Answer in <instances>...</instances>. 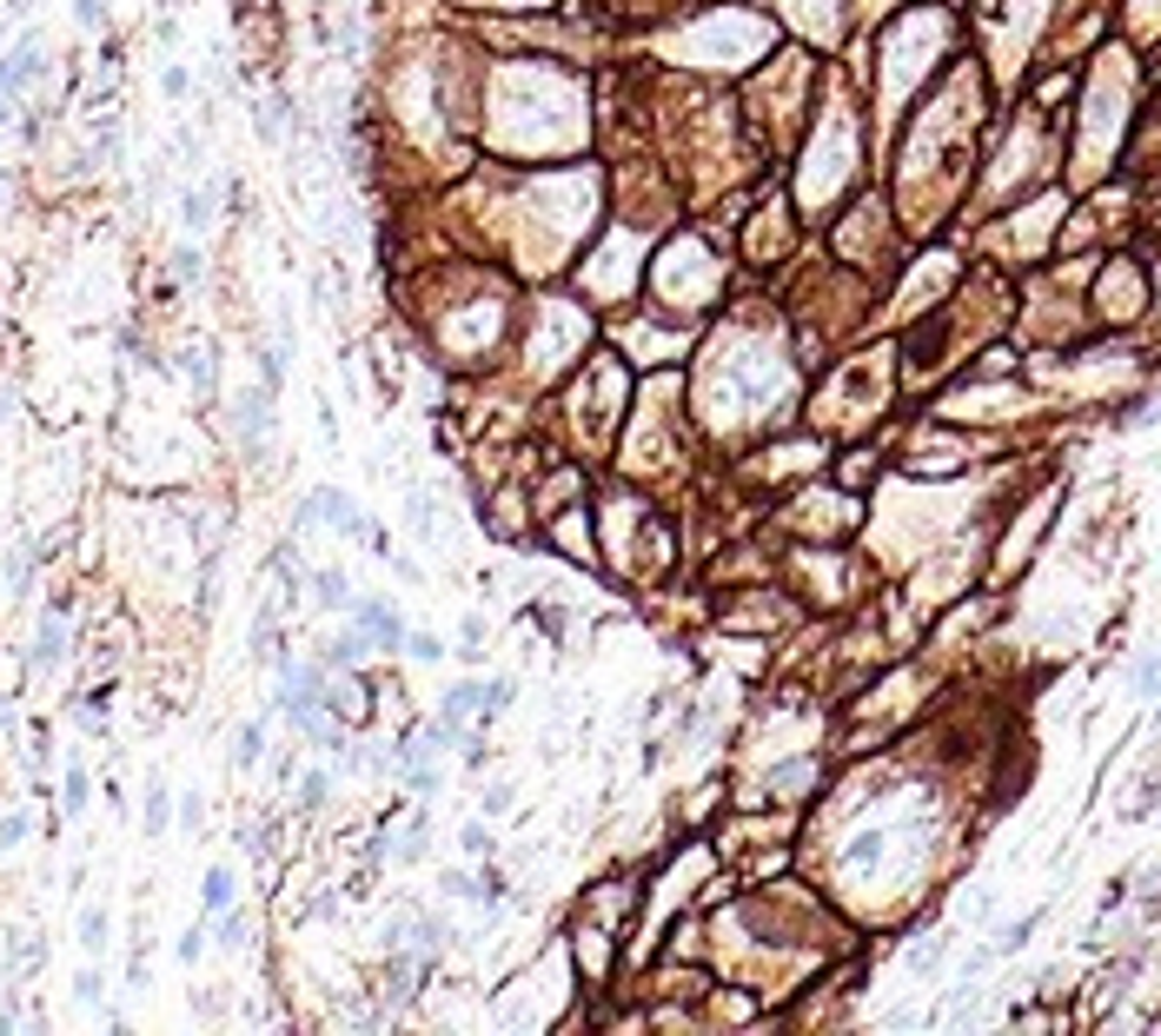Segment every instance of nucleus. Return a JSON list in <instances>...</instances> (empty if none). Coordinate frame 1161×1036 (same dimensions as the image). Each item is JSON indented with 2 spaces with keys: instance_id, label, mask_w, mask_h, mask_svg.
<instances>
[{
  "instance_id": "nucleus-1",
  "label": "nucleus",
  "mask_w": 1161,
  "mask_h": 1036,
  "mask_svg": "<svg viewBox=\"0 0 1161 1036\" xmlns=\"http://www.w3.org/2000/svg\"><path fill=\"white\" fill-rule=\"evenodd\" d=\"M313 519H326L332 531H345V539H366L372 531V519L345 498L339 485H319V492H305V506H299V525H313Z\"/></svg>"
},
{
  "instance_id": "nucleus-2",
  "label": "nucleus",
  "mask_w": 1161,
  "mask_h": 1036,
  "mask_svg": "<svg viewBox=\"0 0 1161 1036\" xmlns=\"http://www.w3.org/2000/svg\"><path fill=\"white\" fill-rule=\"evenodd\" d=\"M353 625L378 644V658H399L405 651V619L392 598H353Z\"/></svg>"
},
{
  "instance_id": "nucleus-3",
  "label": "nucleus",
  "mask_w": 1161,
  "mask_h": 1036,
  "mask_svg": "<svg viewBox=\"0 0 1161 1036\" xmlns=\"http://www.w3.org/2000/svg\"><path fill=\"white\" fill-rule=\"evenodd\" d=\"M41 60H47V47L33 41V33H27V41H14V54L0 60V94H8V100H20V94L33 87V73H41Z\"/></svg>"
},
{
  "instance_id": "nucleus-4",
  "label": "nucleus",
  "mask_w": 1161,
  "mask_h": 1036,
  "mask_svg": "<svg viewBox=\"0 0 1161 1036\" xmlns=\"http://www.w3.org/2000/svg\"><path fill=\"white\" fill-rule=\"evenodd\" d=\"M372 651H378V644L353 625V631H339V638H326V644H319V665H326V671H359V665L372 658Z\"/></svg>"
},
{
  "instance_id": "nucleus-5",
  "label": "nucleus",
  "mask_w": 1161,
  "mask_h": 1036,
  "mask_svg": "<svg viewBox=\"0 0 1161 1036\" xmlns=\"http://www.w3.org/2000/svg\"><path fill=\"white\" fill-rule=\"evenodd\" d=\"M60 658H67V611L54 605L41 619V631H33V671H54Z\"/></svg>"
},
{
  "instance_id": "nucleus-6",
  "label": "nucleus",
  "mask_w": 1161,
  "mask_h": 1036,
  "mask_svg": "<svg viewBox=\"0 0 1161 1036\" xmlns=\"http://www.w3.org/2000/svg\"><path fill=\"white\" fill-rule=\"evenodd\" d=\"M478 691H485L478 678H458V684L445 691V705H439V711H445V718H458V724H472V718H478Z\"/></svg>"
},
{
  "instance_id": "nucleus-7",
  "label": "nucleus",
  "mask_w": 1161,
  "mask_h": 1036,
  "mask_svg": "<svg viewBox=\"0 0 1161 1036\" xmlns=\"http://www.w3.org/2000/svg\"><path fill=\"white\" fill-rule=\"evenodd\" d=\"M405 924H412V943L432 956V950H445L452 943V931H445V917H425V910H405Z\"/></svg>"
},
{
  "instance_id": "nucleus-8",
  "label": "nucleus",
  "mask_w": 1161,
  "mask_h": 1036,
  "mask_svg": "<svg viewBox=\"0 0 1161 1036\" xmlns=\"http://www.w3.org/2000/svg\"><path fill=\"white\" fill-rule=\"evenodd\" d=\"M313 598L326 611H353V585H345V571H313Z\"/></svg>"
},
{
  "instance_id": "nucleus-9",
  "label": "nucleus",
  "mask_w": 1161,
  "mask_h": 1036,
  "mask_svg": "<svg viewBox=\"0 0 1161 1036\" xmlns=\"http://www.w3.org/2000/svg\"><path fill=\"white\" fill-rule=\"evenodd\" d=\"M173 811H180V804L167 797V784H153V791H146V804H140V824H146V837H160V831L173 824Z\"/></svg>"
},
{
  "instance_id": "nucleus-10",
  "label": "nucleus",
  "mask_w": 1161,
  "mask_h": 1036,
  "mask_svg": "<svg viewBox=\"0 0 1161 1036\" xmlns=\"http://www.w3.org/2000/svg\"><path fill=\"white\" fill-rule=\"evenodd\" d=\"M883 851H889V837H883V831H863V837H849L843 864H849V870H870V864H883Z\"/></svg>"
},
{
  "instance_id": "nucleus-11",
  "label": "nucleus",
  "mask_w": 1161,
  "mask_h": 1036,
  "mask_svg": "<svg viewBox=\"0 0 1161 1036\" xmlns=\"http://www.w3.org/2000/svg\"><path fill=\"white\" fill-rule=\"evenodd\" d=\"M1129 684H1135V698H1161V651H1142Z\"/></svg>"
},
{
  "instance_id": "nucleus-12",
  "label": "nucleus",
  "mask_w": 1161,
  "mask_h": 1036,
  "mask_svg": "<svg viewBox=\"0 0 1161 1036\" xmlns=\"http://www.w3.org/2000/svg\"><path fill=\"white\" fill-rule=\"evenodd\" d=\"M213 937H219L226 950H240V943L253 937V917H246V910H219V917H213Z\"/></svg>"
},
{
  "instance_id": "nucleus-13",
  "label": "nucleus",
  "mask_w": 1161,
  "mask_h": 1036,
  "mask_svg": "<svg viewBox=\"0 0 1161 1036\" xmlns=\"http://www.w3.org/2000/svg\"><path fill=\"white\" fill-rule=\"evenodd\" d=\"M232 891H240V884H232V870H206V884H200V904H206V910L219 917V910H232Z\"/></svg>"
},
{
  "instance_id": "nucleus-14",
  "label": "nucleus",
  "mask_w": 1161,
  "mask_h": 1036,
  "mask_svg": "<svg viewBox=\"0 0 1161 1036\" xmlns=\"http://www.w3.org/2000/svg\"><path fill=\"white\" fill-rule=\"evenodd\" d=\"M87 791H94V784H87V771H81V764H67V784H60V811H67V818H81V811H87Z\"/></svg>"
},
{
  "instance_id": "nucleus-15",
  "label": "nucleus",
  "mask_w": 1161,
  "mask_h": 1036,
  "mask_svg": "<svg viewBox=\"0 0 1161 1036\" xmlns=\"http://www.w3.org/2000/svg\"><path fill=\"white\" fill-rule=\"evenodd\" d=\"M512 698H518V684H512V678H485V691H478V718H498Z\"/></svg>"
},
{
  "instance_id": "nucleus-16",
  "label": "nucleus",
  "mask_w": 1161,
  "mask_h": 1036,
  "mask_svg": "<svg viewBox=\"0 0 1161 1036\" xmlns=\"http://www.w3.org/2000/svg\"><path fill=\"white\" fill-rule=\"evenodd\" d=\"M253 658H266V665L280 658V625H273V611H259V619H253Z\"/></svg>"
},
{
  "instance_id": "nucleus-17",
  "label": "nucleus",
  "mask_w": 1161,
  "mask_h": 1036,
  "mask_svg": "<svg viewBox=\"0 0 1161 1036\" xmlns=\"http://www.w3.org/2000/svg\"><path fill=\"white\" fill-rule=\"evenodd\" d=\"M232 757H240V764L266 757V732H259V724H240V732H232Z\"/></svg>"
},
{
  "instance_id": "nucleus-18",
  "label": "nucleus",
  "mask_w": 1161,
  "mask_h": 1036,
  "mask_svg": "<svg viewBox=\"0 0 1161 1036\" xmlns=\"http://www.w3.org/2000/svg\"><path fill=\"white\" fill-rule=\"evenodd\" d=\"M439 891H445L452 904H472V897H485V884H478V877H464V870H445V877H439Z\"/></svg>"
},
{
  "instance_id": "nucleus-19",
  "label": "nucleus",
  "mask_w": 1161,
  "mask_h": 1036,
  "mask_svg": "<svg viewBox=\"0 0 1161 1036\" xmlns=\"http://www.w3.org/2000/svg\"><path fill=\"white\" fill-rule=\"evenodd\" d=\"M326 797H332V778H326V771H305V778H299V811H319Z\"/></svg>"
},
{
  "instance_id": "nucleus-20",
  "label": "nucleus",
  "mask_w": 1161,
  "mask_h": 1036,
  "mask_svg": "<svg viewBox=\"0 0 1161 1036\" xmlns=\"http://www.w3.org/2000/svg\"><path fill=\"white\" fill-rule=\"evenodd\" d=\"M392 857H399V864H418V857H425V818L405 824V837L392 843Z\"/></svg>"
},
{
  "instance_id": "nucleus-21",
  "label": "nucleus",
  "mask_w": 1161,
  "mask_h": 1036,
  "mask_svg": "<svg viewBox=\"0 0 1161 1036\" xmlns=\"http://www.w3.org/2000/svg\"><path fill=\"white\" fill-rule=\"evenodd\" d=\"M943 950H949L943 937H922V943L909 950V970H916V977H929V970H936V964H943Z\"/></svg>"
},
{
  "instance_id": "nucleus-22",
  "label": "nucleus",
  "mask_w": 1161,
  "mask_h": 1036,
  "mask_svg": "<svg viewBox=\"0 0 1161 1036\" xmlns=\"http://www.w3.org/2000/svg\"><path fill=\"white\" fill-rule=\"evenodd\" d=\"M405 651H412L418 665H439V658H445V644H439L432 631H405Z\"/></svg>"
},
{
  "instance_id": "nucleus-23",
  "label": "nucleus",
  "mask_w": 1161,
  "mask_h": 1036,
  "mask_svg": "<svg viewBox=\"0 0 1161 1036\" xmlns=\"http://www.w3.org/2000/svg\"><path fill=\"white\" fill-rule=\"evenodd\" d=\"M81 950H106V910H81Z\"/></svg>"
},
{
  "instance_id": "nucleus-24",
  "label": "nucleus",
  "mask_w": 1161,
  "mask_h": 1036,
  "mask_svg": "<svg viewBox=\"0 0 1161 1036\" xmlns=\"http://www.w3.org/2000/svg\"><path fill=\"white\" fill-rule=\"evenodd\" d=\"M478 644H485V619L472 611V619L458 625V658H478Z\"/></svg>"
},
{
  "instance_id": "nucleus-25",
  "label": "nucleus",
  "mask_w": 1161,
  "mask_h": 1036,
  "mask_svg": "<svg viewBox=\"0 0 1161 1036\" xmlns=\"http://www.w3.org/2000/svg\"><path fill=\"white\" fill-rule=\"evenodd\" d=\"M1035 924H1042V910H1029V917H1016L1009 931H1002V950H1022L1029 937H1035Z\"/></svg>"
},
{
  "instance_id": "nucleus-26",
  "label": "nucleus",
  "mask_w": 1161,
  "mask_h": 1036,
  "mask_svg": "<svg viewBox=\"0 0 1161 1036\" xmlns=\"http://www.w3.org/2000/svg\"><path fill=\"white\" fill-rule=\"evenodd\" d=\"M73 996H81V1004H100V996H106V977H100V970L87 964L81 977H73Z\"/></svg>"
},
{
  "instance_id": "nucleus-27",
  "label": "nucleus",
  "mask_w": 1161,
  "mask_h": 1036,
  "mask_svg": "<svg viewBox=\"0 0 1161 1036\" xmlns=\"http://www.w3.org/2000/svg\"><path fill=\"white\" fill-rule=\"evenodd\" d=\"M180 824H186V831H206V797H200V791L180 797Z\"/></svg>"
},
{
  "instance_id": "nucleus-28",
  "label": "nucleus",
  "mask_w": 1161,
  "mask_h": 1036,
  "mask_svg": "<svg viewBox=\"0 0 1161 1036\" xmlns=\"http://www.w3.org/2000/svg\"><path fill=\"white\" fill-rule=\"evenodd\" d=\"M458 843H464V857H491V831H485V824H464Z\"/></svg>"
},
{
  "instance_id": "nucleus-29",
  "label": "nucleus",
  "mask_w": 1161,
  "mask_h": 1036,
  "mask_svg": "<svg viewBox=\"0 0 1161 1036\" xmlns=\"http://www.w3.org/2000/svg\"><path fill=\"white\" fill-rule=\"evenodd\" d=\"M186 372H192V386L213 399V353H186Z\"/></svg>"
},
{
  "instance_id": "nucleus-30",
  "label": "nucleus",
  "mask_w": 1161,
  "mask_h": 1036,
  "mask_svg": "<svg viewBox=\"0 0 1161 1036\" xmlns=\"http://www.w3.org/2000/svg\"><path fill=\"white\" fill-rule=\"evenodd\" d=\"M180 219L192 226V233H200V226L213 219V207H206V194H186V200H180Z\"/></svg>"
},
{
  "instance_id": "nucleus-31",
  "label": "nucleus",
  "mask_w": 1161,
  "mask_h": 1036,
  "mask_svg": "<svg viewBox=\"0 0 1161 1036\" xmlns=\"http://www.w3.org/2000/svg\"><path fill=\"white\" fill-rule=\"evenodd\" d=\"M160 94H167V100H186V94H192V73H186V67H167V73H160Z\"/></svg>"
},
{
  "instance_id": "nucleus-32",
  "label": "nucleus",
  "mask_w": 1161,
  "mask_h": 1036,
  "mask_svg": "<svg viewBox=\"0 0 1161 1036\" xmlns=\"http://www.w3.org/2000/svg\"><path fill=\"white\" fill-rule=\"evenodd\" d=\"M167 266H173V280H200V253H192V246H180Z\"/></svg>"
},
{
  "instance_id": "nucleus-33",
  "label": "nucleus",
  "mask_w": 1161,
  "mask_h": 1036,
  "mask_svg": "<svg viewBox=\"0 0 1161 1036\" xmlns=\"http://www.w3.org/2000/svg\"><path fill=\"white\" fill-rule=\"evenodd\" d=\"M8 585H14V592H27V585H33V565H27V552H14V558H8Z\"/></svg>"
},
{
  "instance_id": "nucleus-34",
  "label": "nucleus",
  "mask_w": 1161,
  "mask_h": 1036,
  "mask_svg": "<svg viewBox=\"0 0 1161 1036\" xmlns=\"http://www.w3.org/2000/svg\"><path fill=\"white\" fill-rule=\"evenodd\" d=\"M512 811V784H491L485 791V818H505Z\"/></svg>"
},
{
  "instance_id": "nucleus-35",
  "label": "nucleus",
  "mask_w": 1161,
  "mask_h": 1036,
  "mask_svg": "<svg viewBox=\"0 0 1161 1036\" xmlns=\"http://www.w3.org/2000/svg\"><path fill=\"white\" fill-rule=\"evenodd\" d=\"M200 956H206V931H186L180 937V964H200Z\"/></svg>"
},
{
  "instance_id": "nucleus-36",
  "label": "nucleus",
  "mask_w": 1161,
  "mask_h": 1036,
  "mask_svg": "<svg viewBox=\"0 0 1161 1036\" xmlns=\"http://www.w3.org/2000/svg\"><path fill=\"white\" fill-rule=\"evenodd\" d=\"M73 14H81V27H106V0H73Z\"/></svg>"
},
{
  "instance_id": "nucleus-37",
  "label": "nucleus",
  "mask_w": 1161,
  "mask_h": 1036,
  "mask_svg": "<svg viewBox=\"0 0 1161 1036\" xmlns=\"http://www.w3.org/2000/svg\"><path fill=\"white\" fill-rule=\"evenodd\" d=\"M20 837H27V818H0V851H14Z\"/></svg>"
},
{
  "instance_id": "nucleus-38",
  "label": "nucleus",
  "mask_w": 1161,
  "mask_h": 1036,
  "mask_svg": "<svg viewBox=\"0 0 1161 1036\" xmlns=\"http://www.w3.org/2000/svg\"><path fill=\"white\" fill-rule=\"evenodd\" d=\"M0 200H8V173H0Z\"/></svg>"
},
{
  "instance_id": "nucleus-39",
  "label": "nucleus",
  "mask_w": 1161,
  "mask_h": 1036,
  "mask_svg": "<svg viewBox=\"0 0 1161 1036\" xmlns=\"http://www.w3.org/2000/svg\"><path fill=\"white\" fill-rule=\"evenodd\" d=\"M1155 724H1161V718H1155Z\"/></svg>"
}]
</instances>
